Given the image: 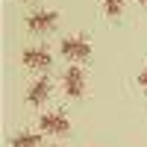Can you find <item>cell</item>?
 I'll return each instance as SVG.
<instances>
[{
	"instance_id": "obj_4",
	"label": "cell",
	"mask_w": 147,
	"mask_h": 147,
	"mask_svg": "<svg viewBox=\"0 0 147 147\" xmlns=\"http://www.w3.org/2000/svg\"><path fill=\"white\" fill-rule=\"evenodd\" d=\"M56 12L53 9H38V12H32V15H27V27L32 32H47V30H53L56 27Z\"/></svg>"
},
{
	"instance_id": "obj_8",
	"label": "cell",
	"mask_w": 147,
	"mask_h": 147,
	"mask_svg": "<svg viewBox=\"0 0 147 147\" xmlns=\"http://www.w3.org/2000/svg\"><path fill=\"white\" fill-rule=\"evenodd\" d=\"M103 9H106L109 18H118L121 9H124V0H103Z\"/></svg>"
},
{
	"instance_id": "obj_9",
	"label": "cell",
	"mask_w": 147,
	"mask_h": 147,
	"mask_svg": "<svg viewBox=\"0 0 147 147\" xmlns=\"http://www.w3.org/2000/svg\"><path fill=\"white\" fill-rule=\"evenodd\" d=\"M138 85H141V88H147V68L138 74Z\"/></svg>"
},
{
	"instance_id": "obj_11",
	"label": "cell",
	"mask_w": 147,
	"mask_h": 147,
	"mask_svg": "<svg viewBox=\"0 0 147 147\" xmlns=\"http://www.w3.org/2000/svg\"><path fill=\"white\" fill-rule=\"evenodd\" d=\"M50 147H59V144H50Z\"/></svg>"
},
{
	"instance_id": "obj_7",
	"label": "cell",
	"mask_w": 147,
	"mask_h": 147,
	"mask_svg": "<svg viewBox=\"0 0 147 147\" xmlns=\"http://www.w3.org/2000/svg\"><path fill=\"white\" fill-rule=\"evenodd\" d=\"M12 147H41V136L24 129V132H18V136H12Z\"/></svg>"
},
{
	"instance_id": "obj_5",
	"label": "cell",
	"mask_w": 147,
	"mask_h": 147,
	"mask_svg": "<svg viewBox=\"0 0 147 147\" xmlns=\"http://www.w3.org/2000/svg\"><path fill=\"white\" fill-rule=\"evenodd\" d=\"M24 65L27 68H50V62H53V56H50V50H47V47H27V50H24Z\"/></svg>"
},
{
	"instance_id": "obj_2",
	"label": "cell",
	"mask_w": 147,
	"mask_h": 147,
	"mask_svg": "<svg viewBox=\"0 0 147 147\" xmlns=\"http://www.w3.org/2000/svg\"><path fill=\"white\" fill-rule=\"evenodd\" d=\"M38 127H41L44 132L62 136V132H68V129H71V118H68L65 112H44V115L38 118Z\"/></svg>"
},
{
	"instance_id": "obj_3",
	"label": "cell",
	"mask_w": 147,
	"mask_h": 147,
	"mask_svg": "<svg viewBox=\"0 0 147 147\" xmlns=\"http://www.w3.org/2000/svg\"><path fill=\"white\" fill-rule=\"evenodd\" d=\"M62 88H65L68 97H80V94H82V88H85V74H82V68L71 65V68L62 74Z\"/></svg>"
},
{
	"instance_id": "obj_1",
	"label": "cell",
	"mask_w": 147,
	"mask_h": 147,
	"mask_svg": "<svg viewBox=\"0 0 147 147\" xmlns=\"http://www.w3.org/2000/svg\"><path fill=\"white\" fill-rule=\"evenodd\" d=\"M59 50L68 59H88L91 56V44H88L85 35H65V38L59 41Z\"/></svg>"
},
{
	"instance_id": "obj_10",
	"label": "cell",
	"mask_w": 147,
	"mask_h": 147,
	"mask_svg": "<svg viewBox=\"0 0 147 147\" xmlns=\"http://www.w3.org/2000/svg\"><path fill=\"white\" fill-rule=\"evenodd\" d=\"M138 3H144V6H147V0H138Z\"/></svg>"
},
{
	"instance_id": "obj_6",
	"label": "cell",
	"mask_w": 147,
	"mask_h": 147,
	"mask_svg": "<svg viewBox=\"0 0 147 147\" xmlns=\"http://www.w3.org/2000/svg\"><path fill=\"white\" fill-rule=\"evenodd\" d=\"M50 77H38L32 85H30V91H27V100L32 103V106H38V103H44L47 100V94H50Z\"/></svg>"
}]
</instances>
